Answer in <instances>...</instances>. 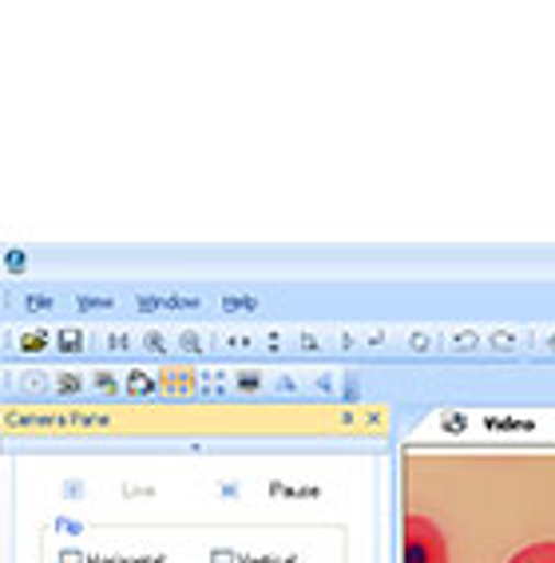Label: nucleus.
I'll return each mask as SVG.
<instances>
[{"mask_svg": "<svg viewBox=\"0 0 555 563\" xmlns=\"http://www.w3.org/2000/svg\"><path fill=\"white\" fill-rule=\"evenodd\" d=\"M508 563H555V540H547V543H528L524 552H515Z\"/></svg>", "mask_w": 555, "mask_h": 563, "instance_id": "f03ea898", "label": "nucleus"}, {"mask_svg": "<svg viewBox=\"0 0 555 563\" xmlns=\"http://www.w3.org/2000/svg\"><path fill=\"white\" fill-rule=\"evenodd\" d=\"M404 563H448V543L429 516L404 520Z\"/></svg>", "mask_w": 555, "mask_h": 563, "instance_id": "f257e3e1", "label": "nucleus"}]
</instances>
